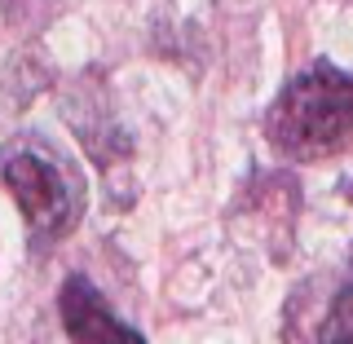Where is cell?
<instances>
[{"label":"cell","mask_w":353,"mask_h":344,"mask_svg":"<svg viewBox=\"0 0 353 344\" xmlns=\"http://www.w3.org/2000/svg\"><path fill=\"white\" fill-rule=\"evenodd\" d=\"M265 137L274 150L318 163L353 146V75L331 62L296 71L265 110Z\"/></svg>","instance_id":"6da1fadb"},{"label":"cell","mask_w":353,"mask_h":344,"mask_svg":"<svg viewBox=\"0 0 353 344\" xmlns=\"http://www.w3.org/2000/svg\"><path fill=\"white\" fill-rule=\"evenodd\" d=\"M340 194H345L349 203H353V176H345V181H340Z\"/></svg>","instance_id":"52a82bcc"},{"label":"cell","mask_w":353,"mask_h":344,"mask_svg":"<svg viewBox=\"0 0 353 344\" xmlns=\"http://www.w3.org/2000/svg\"><path fill=\"white\" fill-rule=\"evenodd\" d=\"M5 5V18L14 22L22 31H36L44 18H53V9H58V0H0Z\"/></svg>","instance_id":"8992f818"},{"label":"cell","mask_w":353,"mask_h":344,"mask_svg":"<svg viewBox=\"0 0 353 344\" xmlns=\"http://www.w3.org/2000/svg\"><path fill=\"white\" fill-rule=\"evenodd\" d=\"M62 115H66V124H71V132L80 137V146H88V154H93L106 172L128 168L132 137L115 119V110L106 102V84L97 80V75H80V80L66 88Z\"/></svg>","instance_id":"3957f363"},{"label":"cell","mask_w":353,"mask_h":344,"mask_svg":"<svg viewBox=\"0 0 353 344\" xmlns=\"http://www.w3.org/2000/svg\"><path fill=\"white\" fill-rule=\"evenodd\" d=\"M0 181L27 216L31 247L44 252L66 239L84 216V181L71 159L44 137H14L0 150Z\"/></svg>","instance_id":"7a4b0ae2"},{"label":"cell","mask_w":353,"mask_h":344,"mask_svg":"<svg viewBox=\"0 0 353 344\" xmlns=\"http://www.w3.org/2000/svg\"><path fill=\"white\" fill-rule=\"evenodd\" d=\"M58 314H62V327H66V340L71 344H146L141 331L128 327L84 274H71L62 283Z\"/></svg>","instance_id":"277c9868"},{"label":"cell","mask_w":353,"mask_h":344,"mask_svg":"<svg viewBox=\"0 0 353 344\" xmlns=\"http://www.w3.org/2000/svg\"><path fill=\"white\" fill-rule=\"evenodd\" d=\"M309 344H353V270L349 279L336 287V296L314 323V340Z\"/></svg>","instance_id":"5b68a950"}]
</instances>
